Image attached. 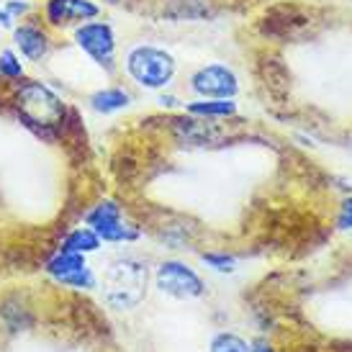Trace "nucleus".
<instances>
[{"label": "nucleus", "mask_w": 352, "mask_h": 352, "mask_svg": "<svg viewBox=\"0 0 352 352\" xmlns=\"http://www.w3.org/2000/svg\"><path fill=\"white\" fill-rule=\"evenodd\" d=\"M147 267L139 260H116L108 265L106 275H103V298L108 306L113 309H134L144 301L147 294Z\"/></svg>", "instance_id": "1"}, {"label": "nucleus", "mask_w": 352, "mask_h": 352, "mask_svg": "<svg viewBox=\"0 0 352 352\" xmlns=\"http://www.w3.org/2000/svg\"><path fill=\"white\" fill-rule=\"evenodd\" d=\"M19 113L29 126L52 129L65 121V103L41 82H23L16 96Z\"/></svg>", "instance_id": "2"}, {"label": "nucleus", "mask_w": 352, "mask_h": 352, "mask_svg": "<svg viewBox=\"0 0 352 352\" xmlns=\"http://www.w3.org/2000/svg\"><path fill=\"white\" fill-rule=\"evenodd\" d=\"M126 69L131 80L142 88H165L175 75V59L157 47H134L126 57Z\"/></svg>", "instance_id": "3"}, {"label": "nucleus", "mask_w": 352, "mask_h": 352, "mask_svg": "<svg viewBox=\"0 0 352 352\" xmlns=\"http://www.w3.org/2000/svg\"><path fill=\"white\" fill-rule=\"evenodd\" d=\"M157 285L162 294H170L175 298H198L204 294V280L198 278L188 265L183 263H162L157 270Z\"/></svg>", "instance_id": "4"}, {"label": "nucleus", "mask_w": 352, "mask_h": 352, "mask_svg": "<svg viewBox=\"0 0 352 352\" xmlns=\"http://www.w3.org/2000/svg\"><path fill=\"white\" fill-rule=\"evenodd\" d=\"M75 41L85 54L96 59L98 65H113V54H116V36L108 23H82L75 31Z\"/></svg>", "instance_id": "5"}, {"label": "nucleus", "mask_w": 352, "mask_h": 352, "mask_svg": "<svg viewBox=\"0 0 352 352\" xmlns=\"http://www.w3.org/2000/svg\"><path fill=\"white\" fill-rule=\"evenodd\" d=\"M88 224L103 242H124V239H137V229H131L129 224H124L121 219V208L111 201L98 204L88 214Z\"/></svg>", "instance_id": "6"}, {"label": "nucleus", "mask_w": 352, "mask_h": 352, "mask_svg": "<svg viewBox=\"0 0 352 352\" xmlns=\"http://www.w3.org/2000/svg\"><path fill=\"white\" fill-rule=\"evenodd\" d=\"M193 90L204 98H234L239 82L236 75L224 65H208L193 75Z\"/></svg>", "instance_id": "7"}, {"label": "nucleus", "mask_w": 352, "mask_h": 352, "mask_svg": "<svg viewBox=\"0 0 352 352\" xmlns=\"http://www.w3.org/2000/svg\"><path fill=\"white\" fill-rule=\"evenodd\" d=\"M47 270L57 278L59 283L78 285V288H93L96 285V278L85 265V257L78 252H59L57 257L50 260Z\"/></svg>", "instance_id": "8"}, {"label": "nucleus", "mask_w": 352, "mask_h": 352, "mask_svg": "<svg viewBox=\"0 0 352 352\" xmlns=\"http://www.w3.org/2000/svg\"><path fill=\"white\" fill-rule=\"evenodd\" d=\"M100 13V8L90 0H50L47 6V19L54 26L72 23V21H90Z\"/></svg>", "instance_id": "9"}, {"label": "nucleus", "mask_w": 352, "mask_h": 352, "mask_svg": "<svg viewBox=\"0 0 352 352\" xmlns=\"http://www.w3.org/2000/svg\"><path fill=\"white\" fill-rule=\"evenodd\" d=\"M13 39H16V47L21 50V54L26 59H31V62H39L50 52V36L39 26L21 23V26L13 29Z\"/></svg>", "instance_id": "10"}, {"label": "nucleus", "mask_w": 352, "mask_h": 352, "mask_svg": "<svg viewBox=\"0 0 352 352\" xmlns=\"http://www.w3.org/2000/svg\"><path fill=\"white\" fill-rule=\"evenodd\" d=\"M129 93L121 88H106V90H98L93 98H90V106L93 111H98V113H113V111H121V108L129 106Z\"/></svg>", "instance_id": "11"}, {"label": "nucleus", "mask_w": 352, "mask_h": 352, "mask_svg": "<svg viewBox=\"0 0 352 352\" xmlns=\"http://www.w3.org/2000/svg\"><path fill=\"white\" fill-rule=\"evenodd\" d=\"M100 247V236L93 232V229H78V232H72V234L62 242V252H78V254H85V252H96Z\"/></svg>", "instance_id": "12"}, {"label": "nucleus", "mask_w": 352, "mask_h": 352, "mask_svg": "<svg viewBox=\"0 0 352 352\" xmlns=\"http://www.w3.org/2000/svg\"><path fill=\"white\" fill-rule=\"evenodd\" d=\"M188 111L196 116H232V113H236V106L232 103V98H211L190 103Z\"/></svg>", "instance_id": "13"}, {"label": "nucleus", "mask_w": 352, "mask_h": 352, "mask_svg": "<svg viewBox=\"0 0 352 352\" xmlns=\"http://www.w3.org/2000/svg\"><path fill=\"white\" fill-rule=\"evenodd\" d=\"M211 352H252L247 342L236 334H219L211 342Z\"/></svg>", "instance_id": "14"}, {"label": "nucleus", "mask_w": 352, "mask_h": 352, "mask_svg": "<svg viewBox=\"0 0 352 352\" xmlns=\"http://www.w3.org/2000/svg\"><path fill=\"white\" fill-rule=\"evenodd\" d=\"M0 75H6V78H21L23 75V65L16 57V52H0Z\"/></svg>", "instance_id": "15"}, {"label": "nucleus", "mask_w": 352, "mask_h": 352, "mask_svg": "<svg viewBox=\"0 0 352 352\" xmlns=\"http://www.w3.org/2000/svg\"><path fill=\"white\" fill-rule=\"evenodd\" d=\"M204 260L208 265H214L216 270H234V257H226V254H204Z\"/></svg>", "instance_id": "16"}, {"label": "nucleus", "mask_w": 352, "mask_h": 352, "mask_svg": "<svg viewBox=\"0 0 352 352\" xmlns=\"http://www.w3.org/2000/svg\"><path fill=\"white\" fill-rule=\"evenodd\" d=\"M337 224L340 229H352V198H347L340 208V216H337Z\"/></svg>", "instance_id": "17"}, {"label": "nucleus", "mask_w": 352, "mask_h": 352, "mask_svg": "<svg viewBox=\"0 0 352 352\" xmlns=\"http://www.w3.org/2000/svg\"><path fill=\"white\" fill-rule=\"evenodd\" d=\"M160 103H162V106H175V98H165V96H162Z\"/></svg>", "instance_id": "18"}, {"label": "nucleus", "mask_w": 352, "mask_h": 352, "mask_svg": "<svg viewBox=\"0 0 352 352\" xmlns=\"http://www.w3.org/2000/svg\"><path fill=\"white\" fill-rule=\"evenodd\" d=\"M252 352H273V350H270V347H265V344H260V347H254Z\"/></svg>", "instance_id": "19"}]
</instances>
